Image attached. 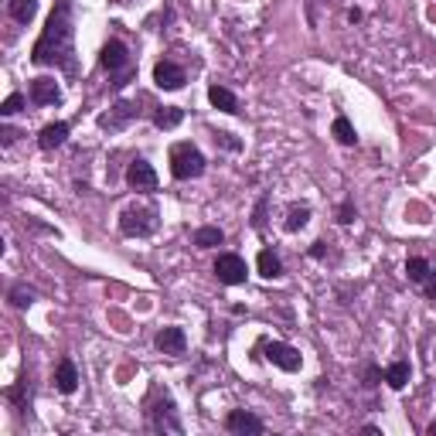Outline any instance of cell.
I'll list each match as a JSON object with an SVG mask.
<instances>
[{"label":"cell","instance_id":"1","mask_svg":"<svg viewBox=\"0 0 436 436\" xmlns=\"http://www.w3.org/2000/svg\"><path fill=\"white\" fill-rule=\"evenodd\" d=\"M35 65H55L65 76L78 72L76 58V18H72V0H58L55 11L48 14V24L41 31V38L31 48Z\"/></svg>","mask_w":436,"mask_h":436},{"label":"cell","instance_id":"2","mask_svg":"<svg viewBox=\"0 0 436 436\" xmlns=\"http://www.w3.org/2000/svg\"><path fill=\"white\" fill-rule=\"evenodd\" d=\"M171 174L177 181H191L205 174V157L194 143H174L171 147Z\"/></svg>","mask_w":436,"mask_h":436},{"label":"cell","instance_id":"3","mask_svg":"<svg viewBox=\"0 0 436 436\" xmlns=\"http://www.w3.org/2000/svg\"><path fill=\"white\" fill-rule=\"evenodd\" d=\"M157 225H160V218H157V208H153V205H143V208L136 205V208H126L119 215V232H123V235L147 239V235L157 232Z\"/></svg>","mask_w":436,"mask_h":436},{"label":"cell","instance_id":"4","mask_svg":"<svg viewBox=\"0 0 436 436\" xmlns=\"http://www.w3.org/2000/svg\"><path fill=\"white\" fill-rule=\"evenodd\" d=\"M215 276H218L225 286L246 283V276H249L246 259H242V256H235V252H222V256L215 259Z\"/></svg>","mask_w":436,"mask_h":436},{"label":"cell","instance_id":"5","mask_svg":"<svg viewBox=\"0 0 436 436\" xmlns=\"http://www.w3.org/2000/svg\"><path fill=\"white\" fill-rule=\"evenodd\" d=\"M263 351H266V361H273V365H276V368H283V372H297V368L304 365L300 351H297V348H290V344H283V341H266Z\"/></svg>","mask_w":436,"mask_h":436},{"label":"cell","instance_id":"6","mask_svg":"<svg viewBox=\"0 0 436 436\" xmlns=\"http://www.w3.org/2000/svg\"><path fill=\"white\" fill-rule=\"evenodd\" d=\"M130 65V52H126V45L123 41H106L102 45V52H99V69H106V72H119V69H126Z\"/></svg>","mask_w":436,"mask_h":436},{"label":"cell","instance_id":"7","mask_svg":"<svg viewBox=\"0 0 436 436\" xmlns=\"http://www.w3.org/2000/svg\"><path fill=\"white\" fill-rule=\"evenodd\" d=\"M225 430L228 433H239V436H259L263 433V419L252 416V413H246V409H232L225 416Z\"/></svg>","mask_w":436,"mask_h":436},{"label":"cell","instance_id":"8","mask_svg":"<svg viewBox=\"0 0 436 436\" xmlns=\"http://www.w3.org/2000/svg\"><path fill=\"white\" fill-rule=\"evenodd\" d=\"M153 82H157V89L174 93V89L184 86V69L174 65V61H157V65H153Z\"/></svg>","mask_w":436,"mask_h":436},{"label":"cell","instance_id":"9","mask_svg":"<svg viewBox=\"0 0 436 436\" xmlns=\"http://www.w3.org/2000/svg\"><path fill=\"white\" fill-rule=\"evenodd\" d=\"M126 184L133 191H157V171H153L147 160H133L126 167Z\"/></svg>","mask_w":436,"mask_h":436},{"label":"cell","instance_id":"10","mask_svg":"<svg viewBox=\"0 0 436 436\" xmlns=\"http://www.w3.org/2000/svg\"><path fill=\"white\" fill-rule=\"evenodd\" d=\"M58 99H61V89H58L55 78L41 76L31 82V102H38V106H55Z\"/></svg>","mask_w":436,"mask_h":436},{"label":"cell","instance_id":"11","mask_svg":"<svg viewBox=\"0 0 436 436\" xmlns=\"http://www.w3.org/2000/svg\"><path fill=\"white\" fill-rule=\"evenodd\" d=\"M157 348H160L164 355H184L188 338H184V331H181V327H164V331L157 334Z\"/></svg>","mask_w":436,"mask_h":436},{"label":"cell","instance_id":"12","mask_svg":"<svg viewBox=\"0 0 436 436\" xmlns=\"http://www.w3.org/2000/svg\"><path fill=\"white\" fill-rule=\"evenodd\" d=\"M65 136H69V123H48L45 130L38 133V147L41 151H55V147H61L65 143Z\"/></svg>","mask_w":436,"mask_h":436},{"label":"cell","instance_id":"13","mask_svg":"<svg viewBox=\"0 0 436 436\" xmlns=\"http://www.w3.org/2000/svg\"><path fill=\"white\" fill-rule=\"evenodd\" d=\"M153 426L157 430H171V433H181V419L174 416V402L164 399L157 409H153Z\"/></svg>","mask_w":436,"mask_h":436},{"label":"cell","instance_id":"14","mask_svg":"<svg viewBox=\"0 0 436 436\" xmlns=\"http://www.w3.org/2000/svg\"><path fill=\"white\" fill-rule=\"evenodd\" d=\"M55 385H58V392H65V396H72L78 389V372H76V365L65 358V361H58V372H55Z\"/></svg>","mask_w":436,"mask_h":436},{"label":"cell","instance_id":"15","mask_svg":"<svg viewBox=\"0 0 436 436\" xmlns=\"http://www.w3.org/2000/svg\"><path fill=\"white\" fill-rule=\"evenodd\" d=\"M7 14L18 24H31L38 14V0H7Z\"/></svg>","mask_w":436,"mask_h":436},{"label":"cell","instance_id":"16","mask_svg":"<svg viewBox=\"0 0 436 436\" xmlns=\"http://www.w3.org/2000/svg\"><path fill=\"white\" fill-rule=\"evenodd\" d=\"M181 119H184V110H181V106H160V110L153 113V126H157V130H174V126H181Z\"/></svg>","mask_w":436,"mask_h":436},{"label":"cell","instance_id":"17","mask_svg":"<svg viewBox=\"0 0 436 436\" xmlns=\"http://www.w3.org/2000/svg\"><path fill=\"white\" fill-rule=\"evenodd\" d=\"M409 375H413L409 361H392V365L385 368V382H389V389H396V392L409 385Z\"/></svg>","mask_w":436,"mask_h":436},{"label":"cell","instance_id":"18","mask_svg":"<svg viewBox=\"0 0 436 436\" xmlns=\"http://www.w3.org/2000/svg\"><path fill=\"white\" fill-rule=\"evenodd\" d=\"M208 99H211V106H215V110H222V113H239V99L228 93L225 86H211Z\"/></svg>","mask_w":436,"mask_h":436},{"label":"cell","instance_id":"19","mask_svg":"<svg viewBox=\"0 0 436 436\" xmlns=\"http://www.w3.org/2000/svg\"><path fill=\"white\" fill-rule=\"evenodd\" d=\"M259 276H266V280H276V276H283V263H280V256L273 252V249H263L259 252Z\"/></svg>","mask_w":436,"mask_h":436},{"label":"cell","instance_id":"20","mask_svg":"<svg viewBox=\"0 0 436 436\" xmlns=\"http://www.w3.org/2000/svg\"><path fill=\"white\" fill-rule=\"evenodd\" d=\"M133 116H136V106H133V102H116L113 113L102 116V126H123V123L133 119Z\"/></svg>","mask_w":436,"mask_h":436},{"label":"cell","instance_id":"21","mask_svg":"<svg viewBox=\"0 0 436 436\" xmlns=\"http://www.w3.org/2000/svg\"><path fill=\"white\" fill-rule=\"evenodd\" d=\"M222 228H215V225H205V228H198L194 232V246L198 249H215V246H222Z\"/></svg>","mask_w":436,"mask_h":436},{"label":"cell","instance_id":"22","mask_svg":"<svg viewBox=\"0 0 436 436\" xmlns=\"http://www.w3.org/2000/svg\"><path fill=\"white\" fill-rule=\"evenodd\" d=\"M310 222V208L307 205H290L286 208V232H300Z\"/></svg>","mask_w":436,"mask_h":436},{"label":"cell","instance_id":"23","mask_svg":"<svg viewBox=\"0 0 436 436\" xmlns=\"http://www.w3.org/2000/svg\"><path fill=\"white\" fill-rule=\"evenodd\" d=\"M331 130H334V136H338V143H344V147L358 143V136H355V126H351V123H348L344 116H338V119H334V126H331Z\"/></svg>","mask_w":436,"mask_h":436},{"label":"cell","instance_id":"24","mask_svg":"<svg viewBox=\"0 0 436 436\" xmlns=\"http://www.w3.org/2000/svg\"><path fill=\"white\" fill-rule=\"evenodd\" d=\"M406 276H409L413 283H426V276H430V263L419 259V256H413V259L406 263Z\"/></svg>","mask_w":436,"mask_h":436},{"label":"cell","instance_id":"25","mask_svg":"<svg viewBox=\"0 0 436 436\" xmlns=\"http://www.w3.org/2000/svg\"><path fill=\"white\" fill-rule=\"evenodd\" d=\"M20 110H24V95L20 93H11L0 102V116H14V113H20Z\"/></svg>","mask_w":436,"mask_h":436},{"label":"cell","instance_id":"26","mask_svg":"<svg viewBox=\"0 0 436 436\" xmlns=\"http://www.w3.org/2000/svg\"><path fill=\"white\" fill-rule=\"evenodd\" d=\"M11 304L14 307H31L35 304V290H28V286H14V290H11Z\"/></svg>","mask_w":436,"mask_h":436},{"label":"cell","instance_id":"27","mask_svg":"<svg viewBox=\"0 0 436 436\" xmlns=\"http://www.w3.org/2000/svg\"><path fill=\"white\" fill-rule=\"evenodd\" d=\"M338 222H341V225H351V222H355V205H351V201H344V205H341V211H338Z\"/></svg>","mask_w":436,"mask_h":436},{"label":"cell","instance_id":"28","mask_svg":"<svg viewBox=\"0 0 436 436\" xmlns=\"http://www.w3.org/2000/svg\"><path fill=\"white\" fill-rule=\"evenodd\" d=\"M215 143H222L228 151H239V140H232V133H215Z\"/></svg>","mask_w":436,"mask_h":436},{"label":"cell","instance_id":"29","mask_svg":"<svg viewBox=\"0 0 436 436\" xmlns=\"http://www.w3.org/2000/svg\"><path fill=\"white\" fill-rule=\"evenodd\" d=\"M426 297H430V300H436V266L430 269V276H426Z\"/></svg>","mask_w":436,"mask_h":436},{"label":"cell","instance_id":"30","mask_svg":"<svg viewBox=\"0 0 436 436\" xmlns=\"http://www.w3.org/2000/svg\"><path fill=\"white\" fill-rule=\"evenodd\" d=\"M14 140H18V130H11V126H4V130H0V143H4V147H11Z\"/></svg>","mask_w":436,"mask_h":436},{"label":"cell","instance_id":"31","mask_svg":"<svg viewBox=\"0 0 436 436\" xmlns=\"http://www.w3.org/2000/svg\"><path fill=\"white\" fill-rule=\"evenodd\" d=\"M263 215H266V201H259V208H256V218H252V225H256V228L263 225Z\"/></svg>","mask_w":436,"mask_h":436},{"label":"cell","instance_id":"32","mask_svg":"<svg viewBox=\"0 0 436 436\" xmlns=\"http://www.w3.org/2000/svg\"><path fill=\"white\" fill-rule=\"evenodd\" d=\"M324 252H327V246H324V242H314L310 256H314V259H324Z\"/></svg>","mask_w":436,"mask_h":436},{"label":"cell","instance_id":"33","mask_svg":"<svg viewBox=\"0 0 436 436\" xmlns=\"http://www.w3.org/2000/svg\"><path fill=\"white\" fill-rule=\"evenodd\" d=\"M365 379H368V385H379V368H368V375H365Z\"/></svg>","mask_w":436,"mask_h":436},{"label":"cell","instance_id":"34","mask_svg":"<svg viewBox=\"0 0 436 436\" xmlns=\"http://www.w3.org/2000/svg\"><path fill=\"white\" fill-rule=\"evenodd\" d=\"M430 436H436V423H433V426H430Z\"/></svg>","mask_w":436,"mask_h":436},{"label":"cell","instance_id":"35","mask_svg":"<svg viewBox=\"0 0 436 436\" xmlns=\"http://www.w3.org/2000/svg\"><path fill=\"white\" fill-rule=\"evenodd\" d=\"M113 4H130V0H113Z\"/></svg>","mask_w":436,"mask_h":436}]
</instances>
